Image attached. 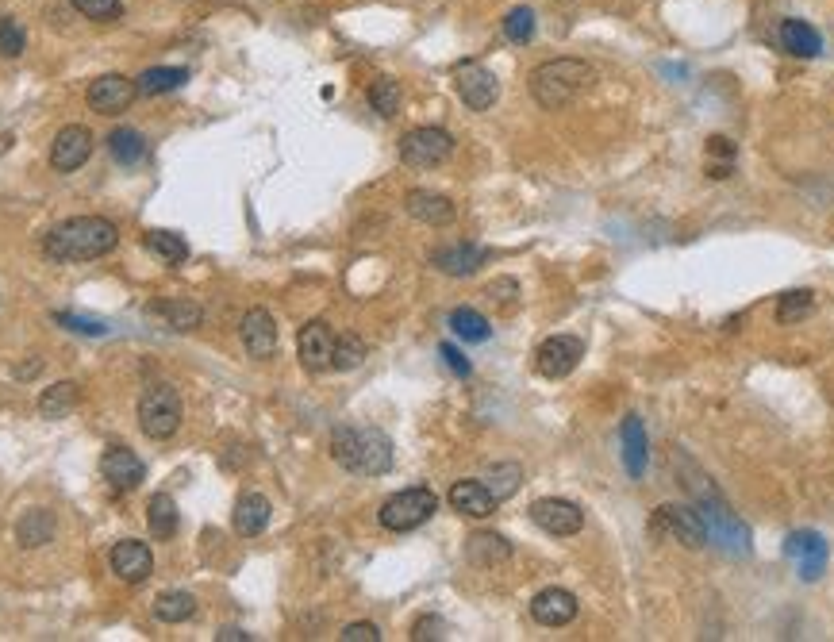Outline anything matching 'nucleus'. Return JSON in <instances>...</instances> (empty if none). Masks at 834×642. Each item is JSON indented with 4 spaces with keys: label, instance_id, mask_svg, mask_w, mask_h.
Segmentation results:
<instances>
[{
    "label": "nucleus",
    "instance_id": "obj_1",
    "mask_svg": "<svg viewBox=\"0 0 834 642\" xmlns=\"http://www.w3.org/2000/svg\"><path fill=\"white\" fill-rule=\"evenodd\" d=\"M120 243V227L104 216H70L43 235V254L50 262H93Z\"/></svg>",
    "mask_w": 834,
    "mask_h": 642
},
{
    "label": "nucleus",
    "instance_id": "obj_2",
    "mask_svg": "<svg viewBox=\"0 0 834 642\" xmlns=\"http://www.w3.org/2000/svg\"><path fill=\"white\" fill-rule=\"evenodd\" d=\"M592 81H596V70L589 62H581V58H550V62H542V66L531 70L527 89H531V97H535L539 108L558 112L569 100L581 97L585 89H592Z\"/></svg>",
    "mask_w": 834,
    "mask_h": 642
},
{
    "label": "nucleus",
    "instance_id": "obj_3",
    "mask_svg": "<svg viewBox=\"0 0 834 642\" xmlns=\"http://www.w3.org/2000/svg\"><path fill=\"white\" fill-rule=\"evenodd\" d=\"M331 454L346 473L381 477L393 470V443L377 427H339L331 435Z\"/></svg>",
    "mask_w": 834,
    "mask_h": 642
},
{
    "label": "nucleus",
    "instance_id": "obj_4",
    "mask_svg": "<svg viewBox=\"0 0 834 642\" xmlns=\"http://www.w3.org/2000/svg\"><path fill=\"white\" fill-rule=\"evenodd\" d=\"M650 535L688 546V550H700L708 543V523L700 516V508H692V504H662L650 516Z\"/></svg>",
    "mask_w": 834,
    "mask_h": 642
},
{
    "label": "nucleus",
    "instance_id": "obj_5",
    "mask_svg": "<svg viewBox=\"0 0 834 642\" xmlns=\"http://www.w3.org/2000/svg\"><path fill=\"white\" fill-rule=\"evenodd\" d=\"M181 416H185V408H181V396H177L173 385L162 381V385L143 389V396H139V427H143L147 439H170V435H177Z\"/></svg>",
    "mask_w": 834,
    "mask_h": 642
},
{
    "label": "nucleus",
    "instance_id": "obj_6",
    "mask_svg": "<svg viewBox=\"0 0 834 642\" xmlns=\"http://www.w3.org/2000/svg\"><path fill=\"white\" fill-rule=\"evenodd\" d=\"M439 512V496L431 493V489H423V485H416V489H404V493L389 496L385 504H381V527L385 531H416L419 523H427V519Z\"/></svg>",
    "mask_w": 834,
    "mask_h": 642
},
{
    "label": "nucleus",
    "instance_id": "obj_7",
    "mask_svg": "<svg viewBox=\"0 0 834 642\" xmlns=\"http://www.w3.org/2000/svg\"><path fill=\"white\" fill-rule=\"evenodd\" d=\"M450 154H454V135L442 127H412L400 139V158L412 170H431V166L446 162Z\"/></svg>",
    "mask_w": 834,
    "mask_h": 642
},
{
    "label": "nucleus",
    "instance_id": "obj_8",
    "mask_svg": "<svg viewBox=\"0 0 834 642\" xmlns=\"http://www.w3.org/2000/svg\"><path fill=\"white\" fill-rule=\"evenodd\" d=\"M531 523L542 527L546 535H558V539H569L585 527V512L573 504V500H562V496H542L531 504Z\"/></svg>",
    "mask_w": 834,
    "mask_h": 642
},
{
    "label": "nucleus",
    "instance_id": "obj_9",
    "mask_svg": "<svg viewBox=\"0 0 834 642\" xmlns=\"http://www.w3.org/2000/svg\"><path fill=\"white\" fill-rule=\"evenodd\" d=\"M335 331H331V323L323 320H312L300 327V335H296V354H300V366L312 373H323L335 366Z\"/></svg>",
    "mask_w": 834,
    "mask_h": 642
},
{
    "label": "nucleus",
    "instance_id": "obj_10",
    "mask_svg": "<svg viewBox=\"0 0 834 642\" xmlns=\"http://www.w3.org/2000/svg\"><path fill=\"white\" fill-rule=\"evenodd\" d=\"M585 358V343L573 339V335H550L546 343L535 350V370L550 381H562L577 370V362Z\"/></svg>",
    "mask_w": 834,
    "mask_h": 642
},
{
    "label": "nucleus",
    "instance_id": "obj_11",
    "mask_svg": "<svg viewBox=\"0 0 834 642\" xmlns=\"http://www.w3.org/2000/svg\"><path fill=\"white\" fill-rule=\"evenodd\" d=\"M454 85H458L462 104L473 108V112H489L492 104H496V97H500V81H496V74L485 70V66H477V62H462V66L454 70Z\"/></svg>",
    "mask_w": 834,
    "mask_h": 642
},
{
    "label": "nucleus",
    "instance_id": "obj_12",
    "mask_svg": "<svg viewBox=\"0 0 834 642\" xmlns=\"http://www.w3.org/2000/svg\"><path fill=\"white\" fill-rule=\"evenodd\" d=\"M89 154H93V131L81 124H70L62 127L54 135V143H50V166L58 173H74L89 162Z\"/></svg>",
    "mask_w": 834,
    "mask_h": 642
},
{
    "label": "nucleus",
    "instance_id": "obj_13",
    "mask_svg": "<svg viewBox=\"0 0 834 642\" xmlns=\"http://www.w3.org/2000/svg\"><path fill=\"white\" fill-rule=\"evenodd\" d=\"M785 554L796 562L800 581H819L827 569V539L819 531H792L785 539Z\"/></svg>",
    "mask_w": 834,
    "mask_h": 642
},
{
    "label": "nucleus",
    "instance_id": "obj_14",
    "mask_svg": "<svg viewBox=\"0 0 834 642\" xmlns=\"http://www.w3.org/2000/svg\"><path fill=\"white\" fill-rule=\"evenodd\" d=\"M135 97H139L135 81L123 74H104L89 85V108L100 112V116H120V112L131 108V100Z\"/></svg>",
    "mask_w": 834,
    "mask_h": 642
},
{
    "label": "nucleus",
    "instance_id": "obj_15",
    "mask_svg": "<svg viewBox=\"0 0 834 642\" xmlns=\"http://www.w3.org/2000/svg\"><path fill=\"white\" fill-rule=\"evenodd\" d=\"M108 566H112V573H116L120 581L139 585V581H147L150 573H154V554H150V546L139 543V539H123V543L112 546Z\"/></svg>",
    "mask_w": 834,
    "mask_h": 642
},
{
    "label": "nucleus",
    "instance_id": "obj_16",
    "mask_svg": "<svg viewBox=\"0 0 834 642\" xmlns=\"http://www.w3.org/2000/svg\"><path fill=\"white\" fill-rule=\"evenodd\" d=\"M100 473H104V481H108L112 489L131 493V489L147 477V466H143V458H139L135 450H127V446H108L104 458H100Z\"/></svg>",
    "mask_w": 834,
    "mask_h": 642
},
{
    "label": "nucleus",
    "instance_id": "obj_17",
    "mask_svg": "<svg viewBox=\"0 0 834 642\" xmlns=\"http://www.w3.org/2000/svg\"><path fill=\"white\" fill-rule=\"evenodd\" d=\"M239 331H243V346L250 358H258V362L273 358V350H277V323H273L266 308H250L243 323H239Z\"/></svg>",
    "mask_w": 834,
    "mask_h": 642
},
{
    "label": "nucleus",
    "instance_id": "obj_18",
    "mask_svg": "<svg viewBox=\"0 0 834 642\" xmlns=\"http://www.w3.org/2000/svg\"><path fill=\"white\" fill-rule=\"evenodd\" d=\"M577 616V596L569 589H542L535 600H531V619L542 623V627H565Z\"/></svg>",
    "mask_w": 834,
    "mask_h": 642
},
{
    "label": "nucleus",
    "instance_id": "obj_19",
    "mask_svg": "<svg viewBox=\"0 0 834 642\" xmlns=\"http://www.w3.org/2000/svg\"><path fill=\"white\" fill-rule=\"evenodd\" d=\"M404 208H408L412 220L427 223V227H446V223H454V216H458L454 200L442 197V193H427V189H412L404 197Z\"/></svg>",
    "mask_w": 834,
    "mask_h": 642
},
{
    "label": "nucleus",
    "instance_id": "obj_20",
    "mask_svg": "<svg viewBox=\"0 0 834 642\" xmlns=\"http://www.w3.org/2000/svg\"><path fill=\"white\" fill-rule=\"evenodd\" d=\"M619 443H623V466L631 477H642L646 466H650V439H646V427L638 416H627L623 427H619Z\"/></svg>",
    "mask_w": 834,
    "mask_h": 642
},
{
    "label": "nucleus",
    "instance_id": "obj_21",
    "mask_svg": "<svg viewBox=\"0 0 834 642\" xmlns=\"http://www.w3.org/2000/svg\"><path fill=\"white\" fill-rule=\"evenodd\" d=\"M450 508L462 512V516L485 519L496 512V496L485 489V481H454V489H450Z\"/></svg>",
    "mask_w": 834,
    "mask_h": 642
},
{
    "label": "nucleus",
    "instance_id": "obj_22",
    "mask_svg": "<svg viewBox=\"0 0 834 642\" xmlns=\"http://www.w3.org/2000/svg\"><path fill=\"white\" fill-rule=\"evenodd\" d=\"M485 250L481 247H469V243H458V247H442L431 254V262H435V270H442L446 277H469V273H477L481 266H485Z\"/></svg>",
    "mask_w": 834,
    "mask_h": 642
},
{
    "label": "nucleus",
    "instance_id": "obj_23",
    "mask_svg": "<svg viewBox=\"0 0 834 642\" xmlns=\"http://www.w3.org/2000/svg\"><path fill=\"white\" fill-rule=\"evenodd\" d=\"M466 558L477 569H492L512 558V543L504 535H496V531H477V535L466 539Z\"/></svg>",
    "mask_w": 834,
    "mask_h": 642
},
{
    "label": "nucleus",
    "instance_id": "obj_24",
    "mask_svg": "<svg viewBox=\"0 0 834 642\" xmlns=\"http://www.w3.org/2000/svg\"><path fill=\"white\" fill-rule=\"evenodd\" d=\"M270 500L262 493H243L239 496V504H235V531L243 535V539H254V535H262L266 531V523H270Z\"/></svg>",
    "mask_w": 834,
    "mask_h": 642
},
{
    "label": "nucleus",
    "instance_id": "obj_25",
    "mask_svg": "<svg viewBox=\"0 0 834 642\" xmlns=\"http://www.w3.org/2000/svg\"><path fill=\"white\" fill-rule=\"evenodd\" d=\"M781 47L792 58H815L823 50V35L808 24V20H785L781 24Z\"/></svg>",
    "mask_w": 834,
    "mask_h": 642
},
{
    "label": "nucleus",
    "instance_id": "obj_26",
    "mask_svg": "<svg viewBox=\"0 0 834 642\" xmlns=\"http://www.w3.org/2000/svg\"><path fill=\"white\" fill-rule=\"evenodd\" d=\"M189 81V70H177V66H154V70H143L135 77V89L139 97H162V93H173Z\"/></svg>",
    "mask_w": 834,
    "mask_h": 642
},
{
    "label": "nucleus",
    "instance_id": "obj_27",
    "mask_svg": "<svg viewBox=\"0 0 834 642\" xmlns=\"http://www.w3.org/2000/svg\"><path fill=\"white\" fill-rule=\"evenodd\" d=\"M16 539H20V546H27V550L47 546L50 539H54V516H50L47 508H31V512L16 523Z\"/></svg>",
    "mask_w": 834,
    "mask_h": 642
},
{
    "label": "nucleus",
    "instance_id": "obj_28",
    "mask_svg": "<svg viewBox=\"0 0 834 642\" xmlns=\"http://www.w3.org/2000/svg\"><path fill=\"white\" fill-rule=\"evenodd\" d=\"M147 527L154 539H173V531H177V504H173L170 493H154L147 504Z\"/></svg>",
    "mask_w": 834,
    "mask_h": 642
},
{
    "label": "nucleus",
    "instance_id": "obj_29",
    "mask_svg": "<svg viewBox=\"0 0 834 642\" xmlns=\"http://www.w3.org/2000/svg\"><path fill=\"white\" fill-rule=\"evenodd\" d=\"M74 408H77L74 381H58V385L43 389V396H39V416H43V420H62V416H70Z\"/></svg>",
    "mask_w": 834,
    "mask_h": 642
},
{
    "label": "nucleus",
    "instance_id": "obj_30",
    "mask_svg": "<svg viewBox=\"0 0 834 642\" xmlns=\"http://www.w3.org/2000/svg\"><path fill=\"white\" fill-rule=\"evenodd\" d=\"M154 616L162 623H185V619L197 616V596L181 593V589H170L154 600Z\"/></svg>",
    "mask_w": 834,
    "mask_h": 642
},
{
    "label": "nucleus",
    "instance_id": "obj_31",
    "mask_svg": "<svg viewBox=\"0 0 834 642\" xmlns=\"http://www.w3.org/2000/svg\"><path fill=\"white\" fill-rule=\"evenodd\" d=\"M108 150H112V158H116L120 166H135V162L147 158V139H143L135 127H120V131H112Z\"/></svg>",
    "mask_w": 834,
    "mask_h": 642
},
{
    "label": "nucleus",
    "instance_id": "obj_32",
    "mask_svg": "<svg viewBox=\"0 0 834 642\" xmlns=\"http://www.w3.org/2000/svg\"><path fill=\"white\" fill-rule=\"evenodd\" d=\"M450 331H454L458 339H466V343H485L492 335L489 320H485L481 312H473V308H454V312H450Z\"/></svg>",
    "mask_w": 834,
    "mask_h": 642
},
{
    "label": "nucleus",
    "instance_id": "obj_33",
    "mask_svg": "<svg viewBox=\"0 0 834 642\" xmlns=\"http://www.w3.org/2000/svg\"><path fill=\"white\" fill-rule=\"evenodd\" d=\"M147 250L158 258V262H166V266H181L185 258H189V247H185V239L181 235H173V231H150L147 235Z\"/></svg>",
    "mask_w": 834,
    "mask_h": 642
},
{
    "label": "nucleus",
    "instance_id": "obj_34",
    "mask_svg": "<svg viewBox=\"0 0 834 642\" xmlns=\"http://www.w3.org/2000/svg\"><path fill=\"white\" fill-rule=\"evenodd\" d=\"M158 316L170 323L173 331H193V327H200V320H204L200 304H193V300H162V304H158Z\"/></svg>",
    "mask_w": 834,
    "mask_h": 642
},
{
    "label": "nucleus",
    "instance_id": "obj_35",
    "mask_svg": "<svg viewBox=\"0 0 834 642\" xmlns=\"http://www.w3.org/2000/svg\"><path fill=\"white\" fill-rule=\"evenodd\" d=\"M519 485H523V470H519L516 462H500V466H489V473H485V489L496 496V504L508 500Z\"/></svg>",
    "mask_w": 834,
    "mask_h": 642
},
{
    "label": "nucleus",
    "instance_id": "obj_36",
    "mask_svg": "<svg viewBox=\"0 0 834 642\" xmlns=\"http://www.w3.org/2000/svg\"><path fill=\"white\" fill-rule=\"evenodd\" d=\"M369 108H373L377 116L393 120L396 108H400V85H396L393 77H377V81L369 85Z\"/></svg>",
    "mask_w": 834,
    "mask_h": 642
},
{
    "label": "nucleus",
    "instance_id": "obj_37",
    "mask_svg": "<svg viewBox=\"0 0 834 642\" xmlns=\"http://www.w3.org/2000/svg\"><path fill=\"white\" fill-rule=\"evenodd\" d=\"M811 308H815V293L811 289H792V293H785V297L777 300V320L800 323L811 316Z\"/></svg>",
    "mask_w": 834,
    "mask_h": 642
},
{
    "label": "nucleus",
    "instance_id": "obj_38",
    "mask_svg": "<svg viewBox=\"0 0 834 642\" xmlns=\"http://www.w3.org/2000/svg\"><path fill=\"white\" fill-rule=\"evenodd\" d=\"M504 35H508L512 43H531V39H535V8H527V4L512 8V12L504 16Z\"/></svg>",
    "mask_w": 834,
    "mask_h": 642
},
{
    "label": "nucleus",
    "instance_id": "obj_39",
    "mask_svg": "<svg viewBox=\"0 0 834 642\" xmlns=\"http://www.w3.org/2000/svg\"><path fill=\"white\" fill-rule=\"evenodd\" d=\"M366 343L358 339V335H339L335 339V366L331 370H358L362 362H366Z\"/></svg>",
    "mask_w": 834,
    "mask_h": 642
},
{
    "label": "nucleus",
    "instance_id": "obj_40",
    "mask_svg": "<svg viewBox=\"0 0 834 642\" xmlns=\"http://www.w3.org/2000/svg\"><path fill=\"white\" fill-rule=\"evenodd\" d=\"M70 4H74L85 20H97V24H112V20L123 16L120 0H70Z\"/></svg>",
    "mask_w": 834,
    "mask_h": 642
},
{
    "label": "nucleus",
    "instance_id": "obj_41",
    "mask_svg": "<svg viewBox=\"0 0 834 642\" xmlns=\"http://www.w3.org/2000/svg\"><path fill=\"white\" fill-rule=\"evenodd\" d=\"M24 47H27V35H24V27H20V20L4 16V20H0V58H20Z\"/></svg>",
    "mask_w": 834,
    "mask_h": 642
},
{
    "label": "nucleus",
    "instance_id": "obj_42",
    "mask_svg": "<svg viewBox=\"0 0 834 642\" xmlns=\"http://www.w3.org/2000/svg\"><path fill=\"white\" fill-rule=\"evenodd\" d=\"M339 639L343 642H381V631H377L373 623H346Z\"/></svg>",
    "mask_w": 834,
    "mask_h": 642
},
{
    "label": "nucleus",
    "instance_id": "obj_43",
    "mask_svg": "<svg viewBox=\"0 0 834 642\" xmlns=\"http://www.w3.org/2000/svg\"><path fill=\"white\" fill-rule=\"evenodd\" d=\"M439 354H442V358H446V366H450V370L458 373V377H469V373H473V366H469V362H466V354H462L458 346L442 343V346H439Z\"/></svg>",
    "mask_w": 834,
    "mask_h": 642
},
{
    "label": "nucleus",
    "instance_id": "obj_44",
    "mask_svg": "<svg viewBox=\"0 0 834 642\" xmlns=\"http://www.w3.org/2000/svg\"><path fill=\"white\" fill-rule=\"evenodd\" d=\"M442 631H446V623H442L439 616H423V619L416 623V631H412V639H416V642L442 639Z\"/></svg>",
    "mask_w": 834,
    "mask_h": 642
},
{
    "label": "nucleus",
    "instance_id": "obj_45",
    "mask_svg": "<svg viewBox=\"0 0 834 642\" xmlns=\"http://www.w3.org/2000/svg\"><path fill=\"white\" fill-rule=\"evenodd\" d=\"M58 323L74 327V331H81V335H104V323H97V320H77V316H58Z\"/></svg>",
    "mask_w": 834,
    "mask_h": 642
},
{
    "label": "nucleus",
    "instance_id": "obj_46",
    "mask_svg": "<svg viewBox=\"0 0 834 642\" xmlns=\"http://www.w3.org/2000/svg\"><path fill=\"white\" fill-rule=\"evenodd\" d=\"M708 154H712V158H727V162H735V143H731V139H723V135H719V139H708Z\"/></svg>",
    "mask_w": 834,
    "mask_h": 642
},
{
    "label": "nucleus",
    "instance_id": "obj_47",
    "mask_svg": "<svg viewBox=\"0 0 834 642\" xmlns=\"http://www.w3.org/2000/svg\"><path fill=\"white\" fill-rule=\"evenodd\" d=\"M239 639H250V635H243V631H235V627H227L220 635V642H239Z\"/></svg>",
    "mask_w": 834,
    "mask_h": 642
},
{
    "label": "nucleus",
    "instance_id": "obj_48",
    "mask_svg": "<svg viewBox=\"0 0 834 642\" xmlns=\"http://www.w3.org/2000/svg\"><path fill=\"white\" fill-rule=\"evenodd\" d=\"M35 373H39V362H31V366H20V370H16V377H35Z\"/></svg>",
    "mask_w": 834,
    "mask_h": 642
}]
</instances>
